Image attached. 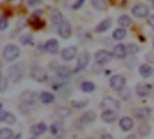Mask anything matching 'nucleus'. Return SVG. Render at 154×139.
Wrapping results in <instances>:
<instances>
[{"mask_svg":"<svg viewBox=\"0 0 154 139\" xmlns=\"http://www.w3.org/2000/svg\"><path fill=\"white\" fill-rule=\"evenodd\" d=\"M78 52V49L75 46H70V47H67L64 50H62L61 52V58L64 61H71L73 60Z\"/></svg>","mask_w":154,"mask_h":139,"instance_id":"obj_10","label":"nucleus"},{"mask_svg":"<svg viewBox=\"0 0 154 139\" xmlns=\"http://www.w3.org/2000/svg\"><path fill=\"white\" fill-rule=\"evenodd\" d=\"M56 113H57L59 116H60V117H67V116H69V115L70 114V111H69V109H63V108H61V109H58L56 110Z\"/></svg>","mask_w":154,"mask_h":139,"instance_id":"obj_35","label":"nucleus"},{"mask_svg":"<svg viewBox=\"0 0 154 139\" xmlns=\"http://www.w3.org/2000/svg\"><path fill=\"white\" fill-rule=\"evenodd\" d=\"M135 117L138 119H145L150 116V109H138L135 113H134Z\"/></svg>","mask_w":154,"mask_h":139,"instance_id":"obj_25","label":"nucleus"},{"mask_svg":"<svg viewBox=\"0 0 154 139\" xmlns=\"http://www.w3.org/2000/svg\"><path fill=\"white\" fill-rule=\"evenodd\" d=\"M8 78L14 83H18L23 79V70L18 64L12 65L8 70Z\"/></svg>","mask_w":154,"mask_h":139,"instance_id":"obj_2","label":"nucleus"},{"mask_svg":"<svg viewBox=\"0 0 154 139\" xmlns=\"http://www.w3.org/2000/svg\"><path fill=\"white\" fill-rule=\"evenodd\" d=\"M117 117H118L117 111H115V110H106L101 115L102 119L106 123H112L116 121Z\"/></svg>","mask_w":154,"mask_h":139,"instance_id":"obj_13","label":"nucleus"},{"mask_svg":"<svg viewBox=\"0 0 154 139\" xmlns=\"http://www.w3.org/2000/svg\"><path fill=\"white\" fill-rule=\"evenodd\" d=\"M96 118V114L93 111H88L87 113H85L79 120L78 125L79 126V128H85L87 125H88L89 123H91L92 121H94Z\"/></svg>","mask_w":154,"mask_h":139,"instance_id":"obj_11","label":"nucleus"},{"mask_svg":"<svg viewBox=\"0 0 154 139\" xmlns=\"http://www.w3.org/2000/svg\"><path fill=\"white\" fill-rule=\"evenodd\" d=\"M8 27V19L5 15H2L0 17V30L3 31Z\"/></svg>","mask_w":154,"mask_h":139,"instance_id":"obj_33","label":"nucleus"},{"mask_svg":"<svg viewBox=\"0 0 154 139\" xmlns=\"http://www.w3.org/2000/svg\"><path fill=\"white\" fill-rule=\"evenodd\" d=\"M119 125L121 127V128L125 131H129L133 128L134 127V121L131 118L129 117H125L123 118L120 122H119Z\"/></svg>","mask_w":154,"mask_h":139,"instance_id":"obj_18","label":"nucleus"},{"mask_svg":"<svg viewBox=\"0 0 154 139\" xmlns=\"http://www.w3.org/2000/svg\"><path fill=\"white\" fill-rule=\"evenodd\" d=\"M111 24H112L111 19H106V20H104V21H102V22L97 26V28L95 29V31H96L97 33H103V32L106 31L107 29H109V27L111 26Z\"/></svg>","mask_w":154,"mask_h":139,"instance_id":"obj_21","label":"nucleus"},{"mask_svg":"<svg viewBox=\"0 0 154 139\" xmlns=\"http://www.w3.org/2000/svg\"><path fill=\"white\" fill-rule=\"evenodd\" d=\"M33 40V37L31 33H25L23 35L21 36L20 38V42L23 45H27V44H30Z\"/></svg>","mask_w":154,"mask_h":139,"instance_id":"obj_30","label":"nucleus"},{"mask_svg":"<svg viewBox=\"0 0 154 139\" xmlns=\"http://www.w3.org/2000/svg\"><path fill=\"white\" fill-rule=\"evenodd\" d=\"M125 0H112V2H113L115 5H123V4L125 3Z\"/></svg>","mask_w":154,"mask_h":139,"instance_id":"obj_43","label":"nucleus"},{"mask_svg":"<svg viewBox=\"0 0 154 139\" xmlns=\"http://www.w3.org/2000/svg\"><path fill=\"white\" fill-rule=\"evenodd\" d=\"M20 55V49L15 44H7L3 51V57L7 62H13Z\"/></svg>","mask_w":154,"mask_h":139,"instance_id":"obj_1","label":"nucleus"},{"mask_svg":"<svg viewBox=\"0 0 154 139\" xmlns=\"http://www.w3.org/2000/svg\"><path fill=\"white\" fill-rule=\"evenodd\" d=\"M31 139H35V138H31Z\"/></svg>","mask_w":154,"mask_h":139,"instance_id":"obj_48","label":"nucleus"},{"mask_svg":"<svg viewBox=\"0 0 154 139\" xmlns=\"http://www.w3.org/2000/svg\"><path fill=\"white\" fill-rule=\"evenodd\" d=\"M125 139H136V138H135V137H134V136H129V137H127Z\"/></svg>","mask_w":154,"mask_h":139,"instance_id":"obj_45","label":"nucleus"},{"mask_svg":"<svg viewBox=\"0 0 154 139\" xmlns=\"http://www.w3.org/2000/svg\"><path fill=\"white\" fill-rule=\"evenodd\" d=\"M31 75L33 80L38 82H43L48 79V73L46 70L41 66H34L31 71Z\"/></svg>","mask_w":154,"mask_h":139,"instance_id":"obj_3","label":"nucleus"},{"mask_svg":"<svg viewBox=\"0 0 154 139\" xmlns=\"http://www.w3.org/2000/svg\"><path fill=\"white\" fill-rule=\"evenodd\" d=\"M50 16H51V22H52L53 24H60V22L63 20L61 14H60V11H58V10H53V11L51 13Z\"/></svg>","mask_w":154,"mask_h":139,"instance_id":"obj_22","label":"nucleus"},{"mask_svg":"<svg viewBox=\"0 0 154 139\" xmlns=\"http://www.w3.org/2000/svg\"><path fill=\"white\" fill-rule=\"evenodd\" d=\"M7 114H8V112L3 111V110H1V109H0V122H2V121H5L6 117H7Z\"/></svg>","mask_w":154,"mask_h":139,"instance_id":"obj_40","label":"nucleus"},{"mask_svg":"<svg viewBox=\"0 0 154 139\" xmlns=\"http://www.w3.org/2000/svg\"><path fill=\"white\" fill-rule=\"evenodd\" d=\"M59 34L63 39H68L71 35V26L68 20L63 19L59 24Z\"/></svg>","mask_w":154,"mask_h":139,"instance_id":"obj_4","label":"nucleus"},{"mask_svg":"<svg viewBox=\"0 0 154 139\" xmlns=\"http://www.w3.org/2000/svg\"><path fill=\"white\" fill-rule=\"evenodd\" d=\"M136 93L140 97H146L151 93V86L147 84H138L136 86Z\"/></svg>","mask_w":154,"mask_h":139,"instance_id":"obj_17","label":"nucleus"},{"mask_svg":"<svg viewBox=\"0 0 154 139\" xmlns=\"http://www.w3.org/2000/svg\"><path fill=\"white\" fill-rule=\"evenodd\" d=\"M125 35H126V32L125 29H122V28L116 29L113 33V36L116 40H122L125 37Z\"/></svg>","mask_w":154,"mask_h":139,"instance_id":"obj_29","label":"nucleus"},{"mask_svg":"<svg viewBox=\"0 0 154 139\" xmlns=\"http://www.w3.org/2000/svg\"><path fill=\"white\" fill-rule=\"evenodd\" d=\"M21 100L25 105H33L37 100V94L32 91H24L21 95Z\"/></svg>","mask_w":154,"mask_h":139,"instance_id":"obj_9","label":"nucleus"},{"mask_svg":"<svg viewBox=\"0 0 154 139\" xmlns=\"http://www.w3.org/2000/svg\"><path fill=\"white\" fill-rule=\"evenodd\" d=\"M151 131V128L148 125H143L141 128H139V132L141 134V136L144 137V136H147Z\"/></svg>","mask_w":154,"mask_h":139,"instance_id":"obj_34","label":"nucleus"},{"mask_svg":"<svg viewBox=\"0 0 154 139\" xmlns=\"http://www.w3.org/2000/svg\"><path fill=\"white\" fill-rule=\"evenodd\" d=\"M90 61V56H89V53L87 52H82L79 57V60H78V64L74 70V72H79L81 71H83L88 64Z\"/></svg>","mask_w":154,"mask_h":139,"instance_id":"obj_5","label":"nucleus"},{"mask_svg":"<svg viewBox=\"0 0 154 139\" xmlns=\"http://www.w3.org/2000/svg\"><path fill=\"white\" fill-rule=\"evenodd\" d=\"M126 50L129 52V53H135V52H137L138 51H139V48H138V46L136 45V44H134V43H133V44H129L128 45V47L126 48Z\"/></svg>","mask_w":154,"mask_h":139,"instance_id":"obj_36","label":"nucleus"},{"mask_svg":"<svg viewBox=\"0 0 154 139\" xmlns=\"http://www.w3.org/2000/svg\"><path fill=\"white\" fill-rule=\"evenodd\" d=\"M101 107H102V109H104L106 110L117 111L119 109V103L115 99L110 98V97H106L102 100Z\"/></svg>","mask_w":154,"mask_h":139,"instance_id":"obj_8","label":"nucleus"},{"mask_svg":"<svg viewBox=\"0 0 154 139\" xmlns=\"http://www.w3.org/2000/svg\"><path fill=\"white\" fill-rule=\"evenodd\" d=\"M45 48L50 53H56L59 51V43L56 39H50L45 43Z\"/></svg>","mask_w":154,"mask_h":139,"instance_id":"obj_16","label":"nucleus"},{"mask_svg":"<svg viewBox=\"0 0 154 139\" xmlns=\"http://www.w3.org/2000/svg\"><path fill=\"white\" fill-rule=\"evenodd\" d=\"M7 85H8L7 79L5 76L0 75V92H4L6 90Z\"/></svg>","mask_w":154,"mask_h":139,"instance_id":"obj_32","label":"nucleus"},{"mask_svg":"<svg viewBox=\"0 0 154 139\" xmlns=\"http://www.w3.org/2000/svg\"><path fill=\"white\" fill-rule=\"evenodd\" d=\"M139 72L140 74L143 77V78H148L152 75V69L148 65V64H143L141 67H140V70H139Z\"/></svg>","mask_w":154,"mask_h":139,"instance_id":"obj_23","label":"nucleus"},{"mask_svg":"<svg viewBox=\"0 0 154 139\" xmlns=\"http://www.w3.org/2000/svg\"><path fill=\"white\" fill-rule=\"evenodd\" d=\"M153 44H154V40H153Z\"/></svg>","mask_w":154,"mask_h":139,"instance_id":"obj_49","label":"nucleus"},{"mask_svg":"<svg viewBox=\"0 0 154 139\" xmlns=\"http://www.w3.org/2000/svg\"><path fill=\"white\" fill-rule=\"evenodd\" d=\"M153 7H154V0H153Z\"/></svg>","mask_w":154,"mask_h":139,"instance_id":"obj_47","label":"nucleus"},{"mask_svg":"<svg viewBox=\"0 0 154 139\" xmlns=\"http://www.w3.org/2000/svg\"><path fill=\"white\" fill-rule=\"evenodd\" d=\"M5 122H6V123H8V124H14V123L15 122V117H14L13 114H11V113L8 112L7 117H6V119H5Z\"/></svg>","mask_w":154,"mask_h":139,"instance_id":"obj_38","label":"nucleus"},{"mask_svg":"<svg viewBox=\"0 0 154 139\" xmlns=\"http://www.w3.org/2000/svg\"><path fill=\"white\" fill-rule=\"evenodd\" d=\"M81 89L84 92H92L95 90V85L91 81H84L81 84Z\"/></svg>","mask_w":154,"mask_h":139,"instance_id":"obj_28","label":"nucleus"},{"mask_svg":"<svg viewBox=\"0 0 154 139\" xmlns=\"http://www.w3.org/2000/svg\"><path fill=\"white\" fill-rule=\"evenodd\" d=\"M150 9L145 5H136L133 9L132 13L137 17H145L149 14Z\"/></svg>","mask_w":154,"mask_h":139,"instance_id":"obj_12","label":"nucleus"},{"mask_svg":"<svg viewBox=\"0 0 154 139\" xmlns=\"http://www.w3.org/2000/svg\"><path fill=\"white\" fill-rule=\"evenodd\" d=\"M23 1L30 6H33L39 3V0H23Z\"/></svg>","mask_w":154,"mask_h":139,"instance_id":"obj_41","label":"nucleus"},{"mask_svg":"<svg viewBox=\"0 0 154 139\" xmlns=\"http://www.w3.org/2000/svg\"><path fill=\"white\" fill-rule=\"evenodd\" d=\"M131 22H132V20L128 15H122L118 19V24L122 26H128V25H130Z\"/></svg>","mask_w":154,"mask_h":139,"instance_id":"obj_31","label":"nucleus"},{"mask_svg":"<svg viewBox=\"0 0 154 139\" xmlns=\"http://www.w3.org/2000/svg\"><path fill=\"white\" fill-rule=\"evenodd\" d=\"M46 130H47L46 125L44 123H40V124L32 126L30 129V132L32 133V135H33L35 137H39V136H42V134H44Z\"/></svg>","mask_w":154,"mask_h":139,"instance_id":"obj_15","label":"nucleus"},{"mask_svg":"<svg viewBox=\"0 0 154 139\" xmlns=\"http://www.w3.org/2000/svg\"><path fill=\"white\" fill-rule=\"evenodd\" d=\"M148 23H149V24L151 25V27L154 29V14L153 15H151V16L148 18Z\"/></svg>","mask_w":154,"mask_h":139,"instance_id":"obj_42","label":"nucleus"},{"mask_svg":"<svg viewBox=\"0 0 154 139\" xmlns=\"http://www.w3.org/2000/svg\"><path fill=\"white\" fill-rule=\"evenodd\" d=\"M13 131L9 128L0 129V139H10L13 137Z\"/></svg>","mask_w":154,"mask_h":139,"instance_id":"obj_27","label":"nucleus"},{"mask_svg":"<svg viewBox=\"0 0 154 139\" xmlns=\"http://www.w3.org/2000/svg\"><path fill=\"white\" fill-rule=\"evenodd\" d=\"M29 24H30V25L32 27V28H34V29H41V28H42L43 26H44V24H45V23L42 21V20H41L39 17H37L36 15L34 16H32L31 18H30V20H29Z\"/></svg>","mask_w":154,"mask_h":139,"instance_id":"obj_20","label":"nucleus"},{"mask_svg":"<svg viewBox=\"0 0 154 139\" xmlns=\"http://www.w3.org/2000/svg\"><path fill=\"white\" fill-rule=\"evenodd\" d=\"M56 73H57L59 78L67 79V78H69L70 76L71 71H70L69 68L67 67V66H60V67H58V69L56 71Z\"/></svg>","mask_w":154,"mask_h":139,"instance_id":"obj_19","label":"nucleus"},{"mask_svg":"<svg viewBox=\"0 0 154 139\" xmlns=\"http://www.w3.org/2000/svg\"><path fill=\"white\" fill-rule=\"evenodd\" d=\"M92 5L97 10H105L107 7L106 0H92Z\"/></svg>","mask_w":154,"mask_h":139,"instance_id":"obj_26","label":"nucleus"},{"mask_svg":"<svg viewBox=\"0 0 154 139\" xmlns=\"http://www.w3.org/2000/svg\"><path fill=\"white\" fill-rule=\"evenodd\" d=\"M101 139H114V137H113L111 135L106 134V135H103V136L101 137Z\"/></svg>","mask_w":154,"mask_h":139,"instance_id":"obj_44","label":"nucleus"},{"mask_svg":"<svg viewBox=\"0 0 154 139\" xmlns=\"http://www.w3.org/2000/svg\"><path fill=\"white\" fill-rule=\"evenodd\" d=\"M125 79L121 75H115L110 80V86L117 91L122 90L125 86Z\"/></svg>","mask_w":154,"mask_h":139,"instance_id":"obj_6","label":"nucleus"},{"mask_svg":"<svg viewBox=\"0 0 154 139\" xmlns=\"http://www.w3.org/2000/svg\"><path fill=\"white\" fill-rule=\"evenodd\" d=\"M1 67H2V62H1V60H0V69H1Z\"/></svg>","mask_w":154,"mask_h":139,"instance_id":"obj_46","label":"nucleus"},{"mask_svg":"<svg viewBox=\"0 0 154 139\" xmlns=\"http://www.w3.org/2000/svg\"><path fill=\"white\" fill-rule=\"evenodd\" d=\"M126 52H127V50H126L125 46L124 44L120 43V44H117L115 46L112 54H113V56H115L117 59H123L125 57Z\"/></svg>","mask_w":154,"mask_h":139,"instance_id":"obj_14","label":"nucleus"},{"mask_svg":"<svg viewBox=\"0 0 154 139\" xmlns=\"http://www.w3.org/2000/svg\"><path fill=\"white\" fill-rule=\"evenodd\" d=\"M84 2H85V0H78V1L72 5V8H73V9H79V8H80V7L82 6V5L84 4Z\"/></svg>","mask_w":154,"mask_h":139,"instance_id":"obj_39","label":"nucleus"},{"mask_svg":"<svg viewBox=\"0 0 154 139\" xmlns=\"http://www.w3.org/2000/svg\"><path fill=\"white\" fill-rule=\"evenodd\" d=\"M55 100L54 95H52L50 92H42L41 94V100L44 103V104H50L51 102H53Z\"/></svg>","mask_w":154,"mask_h":139,"instance_id":"obj_24","label":"nucleus"},{"mask_svg":"<svg viewBox=\"0 0 154 139\" xmlns=\"http://www.w3.org/2000/svg\"><path fill=\"white\" fill-rule=\"evenodd\" d=\"M51 132L53 135H58L60 132H61V126H59L58 124H54L51 126Z\"/></svg>","mask_w":154,"mask_h":139,"instance_id":"obj_37","label":"nucleus"},{"mask_svg":"<svg viewBox=\"0 0 154 139\" xmlns=\"http://www.w3.org/2000/svg\"><path fill=\"white\" fill-rule=\"evenodd\" d=\"M112 57H113V54H111V52L106 50H101L96 53L95 60L99 64H106V63H108L112 60Z\"/></svg>","mask_w":154,"mask_h":139,"instance_id":"obj_7","label":"nucleus"}]
</instances>
